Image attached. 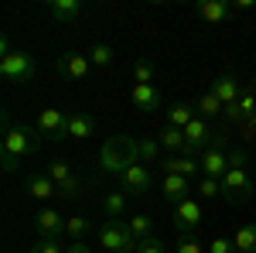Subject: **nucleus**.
Returning a JSON list of instances; mask_svg holds the SVG:
<instances>
[{
  "label": "nucleus",
  "instance_id": "f257e3e1",
  "mask_svg": "<svg viewBox=\"0 0 256 253\" xmlns=\"http://www.w3.org/2000/svg\"><path fill=\"white\" fill-rule=\"evenodd\" d=\"M99 164L110 175H126L134 164H140V140L130 134H113L99 151Z\"/></svg>",
  "mask_w": 256,
  "mask_h": 253
},
{
  "label": "nucleus",
  "instance_id": "f03ea898",
  "mask_svg": "<svg viewBox=\"0 0 256 253\" xmlns=\"http://www.w3.org/2000/svg\"><path fill=\"white\" fill-rule=\"evenodd\" d=\"M41 140H44V137L38 134V127L18 123L10 134H4V147H0V154H10V157H18V161H24V157L38 154Z\"/></svg>",
  "mask_w": 256,
  "mask_h": 253
},
{
  "label": "nucleus",
  "instance_id": "7ed1b4c3",
  "mask_svg": "<svg viewBox=\"0 0 256 253\" xmlns=\"http://www.w3.org/2000/svg\"><path fill=\"white\" fill-rule=\"evenodd\" d=\"M253 192H256V185H253V178H250L246 168H229L222 175V198L229 205H246L253 198Z\"/></svg>",
  "mask_w": 256,
  "mask_h": 253
},
{
  "label": "nucleus",
  "instance_id": "20e7f679",
  "mask_svg": "<svg viewBox=\"0 0 256 253\" xmlns=\"http://www.w3.org/2000/svg\"><path fill=\"white\" fill-rule=\"evenodd\" d=\"M99 246L106 253H123V250H137V239L126 229V219H106L99 229Z\"/></svg>",
  "mask_w": 256,
  "mask_h": 253
},
{
  "label": "nucleus",
  "instance_id": "39448f33",
  "mask_svg": "<svg viewBox=\"0 0 256 253\" xmlns=\"http://www.w3.org/2000/svg\"><path fill=\"white\" fill-rule=\"evenodd\" d=\"M38 72V62L34 55H28V52H10V55H4L0 59V76L7 79V82H31Z\"/></svg>",
  "mask_w": 256,
  "mask_h": 253
},
{
  "label": "nucleus",
  "instance_id": "423d86ee",
  "mask_svg": "<svg viewBox=\"0 0 256 253\" xmlns=\"http://www.w3.org/2000/svg\"><path fill=\"white\" fill-rule=\"evenodd\" d=\"M184 144H188V151H208V147H222L226 137L216 134L208 120L198 117V120H192V123L184 127Z\"/></svg>",
  "mask_w": 256,
  "mask_h": 253
},
{
  "label": "nucleus",
  "instance_id": "0eeeda50",
  "mask_svg": "<svg viewBox=\"0 0 256 253\" xmlns=\"http://www.w3.org/2000/svg\"><path fill=\"white\" fill-rule=\"evenodd\" d=\"M38 134L44 140H65V130H68V113L65 110H55V106H48V110H41L38 113Z\"/></svg>",
  "mask_w": 256,
  "mask_h": 253
},
{
  "label": "nucleus",
  "instance_id": "6e6552de",
  "mask_svg": "<svg viewBox=\"0 0 256 253\" xmlns=\"http://www.w3.org/2000/svg\"><path fill=\"white\" fill-rule=\"evenodd\" d=\"M89 72H92V62L82 52H65L58 59V76L65 82H82V79H89Z\"/></svg>",
  "mask_w": 256,
  "mask_h": 253
},
{
  "label": "nucleus",
  "instance_id": "1a4fd4ad",
  "mask_svg": "<svg viewBox=\"0 0 256 253\" xmlns=\"http://www.w3.org/2000/svg\"><path fill=\"white\" fill-rule=\"evenodd\" d=\"M120 192H126V195H147L150 188H154V171L147 168V164H134L126 175H120Z\"/></svg>",
  "mask_w": 256,
  "mask_h": 253
},
{
  "label": "nucleus",
  "instance_id": "9d476101",
  "mask_svg": "<svg viewBox=\"0 0 256 253\" xmlns=\"http://www.w3.org/2000/svg\"><path fill=\"white\" fill-rule=\"evenodd\" d=\"M202 219H205V212H202V205H198L195 198H188V202L174 205V229H178L181 236L195 233L198 226H202Z\"/></svg>",
  "mask_w": 256,
  "mask_h": 253
},
{
  "label": "nucleus",
  "instance_id": "9b49d317",
  "mask_svg": "<svg viewBox=\"0 0 256 253\" xmlns=\"http://www.w3.org/2000/svg\"><path fill=\"white\" fill-rule=\"evenodd\" d=\"M65 215L55 212V209H41L38 215H34V229H38L41 239H62L65 236Z\"/></svg>",
  "mask_w": 256,
  "mask_h": 253
},
{
  "label": "nucleus",
  "instance_id": "f8f14e48",
  "mask_svg": "<svg viewBox=\"0 0 256 253\" xmlns=\"http://www.w3.org/2000/svg\"><path fill=\"white\" fill-rule=\"evenodd\" d=\"M232 11H236L232 0H198V4H195V14L202 21H208V24H222V21H229V18H232Z\"/></svg>",
  "mask_w": 256,
  "mask_h": 253
},
{
  "label": "nucleus",
  "instance_id": "ddd939ff",
  "mask_svg": "<svg viewBox=\"0 0 256 253\" xmlns=\"http://www.w3.org/2000/svg\"><path fill=\"white\" fill-rule=\"evenodd\" d=\"M160 168H164V175H181V178H195L202 175V161L192 154H171L160 161Z\"/></svg>",
  "mask_w": 256,
  "mask_h": 253
},
{
  "label": "nucleus",
  "instance_id": "4468645a",
  "mask_svg": "<svg viewBox=\"0 0 256 253\" xmlns=\"http://www.w3.org/2000/svg\"><path fill=\"white\" fill-rule=\"evenodd\" d=\"M160 195L171 202V205H181L192 198V178H181V175H164L160 181Z\"/></svg>",
  "mask_w": 256,
  "mask_h": 253
},
{
  "label": "nucleus",
  "instance_id": "2eb2a0df",
  "mask_svg": "<svg viewBox=\"0 0 256 253\" xmlns=\"http://www.w3.org/2000/svg\"><path fill=\"white\" fill-rule=\"evenodd\" d=\"M65 137H72V140H89V137H96V117L86 113V110L68 113V130H65Z\"/></svg>",
  "mask_w": 256,
  "mask_h": 253
},
{
  "label": "nucleus",
  "instance_id": "dca6fc26",
  "mask_svg": "<svg viewBox=\"0 0 256 253\" xmlns=\"http://www.w3.org/2000/svg\"><path fill=\"white\" fill-rule=\"evenodd\" d=\"M226 171H229V154H226L222 147H208V151L202 154V175H205V178H218V181H222Z\"/></svg>",
  "mask_w": 256,
  "mask_h": 253
},
{
  "label": "nucleus",
  "instance_id": "f3484780",
  "mask_svg": "<svg viewBox=\"0 0 256 253\" xmlns=\"http://www.w3.org/2000/svg\"><path fill=\"white\" fill-rule=\"evenodd\" d=\"M212 93L222 99V106H232V103H239V96H242V89H239V79L232 76V72H222V76L212 82Z\"/></svg>",
  "mask_w": 256,
  "mask_h": 253
},
{
  "label": "nucleus",
  "instance_id": "a211bd4d",
  "mask_svg": "<svg viewBox=\"0 0 256 253\" xmlns=\"http://www.w3.org/2000/svg\"><path fill=\"white\" fill-rule=\"evenodd\" d=\"M130 99H134V106H137L140 113H158L160 110V93L154 86H134Z\"/></svg>",
  "mask_w": 256,
  "mask_h": 253
},
{
  "label": "nucleus",
  "instance_id": "6ab92c4d",
  "mask_svg": "<svg viewBox=\"0 0 256 253\" xmlns=\"http://www.w3.org/2000/svg\"><path fill=\"white\" fill-rule=\"evenodd\" d=\"M24 188H28L31 198H38V202H48L52 195H58V185H55L48 175H31L28 181H24Z\"/></svg>",
  "mask_w": 256,
  "mask_h": 253
},
{
  "label": "nucleus",
  "instance_id": "aec40b11",
  "mask_svg": "<svg viewBox=\"0 0 256 253\" xmlns=\"http://www.w3.org/2000/svg\"><path fill=\"white\" fill-rule=\"evenodd\" d=\"M48 14L58 21V24H72L82 14V4L79 0H48Z\"/></svg>",
  "mask_w": 256,
  "mask_h": 253
},
{
  "label": "nucleus",
  "instance_id": "412c9836",
  "mask_svg": "<svg viewBox=\"0 0 256 253\" xmlns=\"http://www.w3.org/2000/svg\"><path fill=\"white\" fill-rule=\"evenodd\" d=\"M195 113L202 120H208V117H218V113H226V106H222V99L208 89V93H202V96L195 99Z\"/></svg>",
  "mask_w": 256,
  "mask_h": 253
},
{
  "label": "nucleus",
  "instance_id": "4be33fe9",
  "mask_svg": "<svg viewBox=\"0 0 256 253\" xmlns=\"http://www.w3.org/2000/svg\"><path fill=\"white\" fill-rule=\"evenodd\" d=\"M102 212H106V219H126V192H110L106 198H102Z\"/></svg>",
  "mask_w": 256,
  "mask_h": 253
},
{
  "label": "nucleus",
  "instance_id": "5701e85b",
  "mask_svg": "<svg viewBox=\"0 0 256 253\" xmlns=\"http://www.w3.org/2000/svg\"><path fill=\"white\" fill-rule=\"evenodd\" d=\"M126 229H130V236H134L137 243H144V239L154 236V219H150V215H130V219H126Z\"/></svg>",
  "mask_w": 256,
  "mask_h": 253
},
{
  "label": "nucleus",
  "instance_id": "b1692460",
  "mask_svg": "<svg viewBox=\"0 0 256 253\" xmlns=\"http://www.w3.org/2000/svg\"><path fill=\"white\" fill-rule=\"evenodd\" d=\"M158 140H160V147H164V151H184V154H188L184 130H178V127H171V123H168V127H164V130L158 134Z\"/></svg>",
  "mask_w": 256,
  "mask_h": 253
},
{
  "label": "nucleus",
  "instance_id": "393cba45",
  "mask_svg": "<svg viewBox=\"0 0 256 253\" xmlns=\"http://www.w3.org/2000/svg\"><path fill=\"white\" fill-rule=\"evenodd\" d=\"M192 120H198V113H195V106H188V103H174V106L168 110V123L178 127V130H184Z\"/></svg>",
  "mask_w": 256,
  "mask_h": 253
},
{
  "label": "nucleus",
  "instance_id": "a878e982",
  "mask_svg": "<svg viewBox=\"0 0 256 253\" xmlns=\"http://www.w3.org/2000/svg\"><path fill=\"white\" fill-rule=\"evenodd\" d=\"M232 243H236L239 253H256V222H246V226H239L236 236H232Z\"/></svg>",
  "mask_w": 256,
  "mask_h": 253
},
{
  "label": "nucleus",
  "instance_id": "bb28decb",
  "mask_svg": "<svg viewBox=\"0 0 256 253\" xmlns=\"http://www.w3.org/2000/svg\"><path fill=\"white\" fill-rule=\"evenodd\" d=\"M86 55H89V62H92L96 69H110V65L116 62V55H113V48H110V45H102V41H96V45H92V48H89Z\"/></svg>",
  "mask_w": 256,
  "mask_h": 253
},
{
  "label": "nucleus",
  "instance_id": "cd10ccee",
  "mask_svg": "<svg viewBox=\"0 0 256 253\" xmlns=\"http://www.w3.org/2000/svg\"><path fill=\"white\" fill-rule=\"evenodd\" d=\"M154 79H158V65H154L150 59H137L134 62V82H137V86H150Z\"/></svg>",
  "mask_w": 256,
  "mask_h": 253
},
{
  "label": "nucleus",
  "instance_id": "c85d7f7f",
  "mask_svg": "<svg viewBox=\"0 0 256 253\" xmlns=\"http://www.w3.org/2000/svg\"><path fill=\"white\" fill-rule=\"evenodd\" d=\"M89 229H92V222L86 215H72L65 222V236H72V243H82V236H89Z\"/></svg>",
  "mask_w": 256,
  "mask_h": 253
},
{
  "label": "nucleus",
  "instance_id": "c756f323",
  "mask_svg": "<svg viewBox=\"0 0 256 253\" xmlns=\"http://www.w3.org/2000/svg\"><path fill=\"white\" fill-rule=\"evenodd\" d=\"M44 175L52 178L55 185H65L68 178H76V175H72V168H68V164H65L62 157H55V161H48V171H44Z\"/></svg>",
  "mask_w": 256,
  "mask_h": 253
},
{
  "label": "nucleus",
  "instance_id": "7c9ffc66",
  "mask_svg": "<svg viewBox=\"0 0 256 253\" xmlns=\"http://www.w3.org/2000/svg\"><path fill=\"white\" fill-rule=\"evenodd\" d=\"M195 192L202 195V198H218V195H222V181H218V178H202L195 185Z\"/></svg>",
  "mask_w": 256,
  "mask_h": 253
},
{
  "label": "nucleus",
  "instance_id": "2f4dec72",
  "mask_svg": "<svg viewBox=\"0 0 256 253\" xmlns=\"http://www.w3.org/2000/svg\"><path fill=\"white\" fill-rule=\"evenodd\" d=\"M58 195L65 198V202H76V198L82 195V181L79 178H68L65 185H58Z\"/></svg>",
  "mask_w": 256,
  "mask_h": 253
},
{
  "label": "nucleus",
  "instance_id": "473e14b6",
  "mask_svg": "<svg viewBox=\"0 0 256 253\" xmlns=\"http://www.w3.org/2000/svg\"><path fill=\"white\" fill-rule=\"evenodd\" d=\"M31 253H65V246H62V239H38Z\"/></svg>",
  "mask_w": 256,
  "mask_h": 253
},
{
  "label": "nucleus",
  "instance_id": "72a5a7b5",
  "mask_svg": "<svg viewBox=\"0 0 256 253\" xmlns=\"http://www.w3.org/2000/svg\"><path fill=\"white\" fill-rule=\"evenodd\" d=\"M202 250H205V246H202L192 233H188V236H178V253H202Z\"/></svg>",
  "mask_w": 256,
  "mask_h": 253
},
{
  "label": "nucleus",
  "instance_id": "f704fd0d",
  "mask_svg": "<svg viewBox=\"0 0 256 253\" xmlns=\"http://www.w3.org/2000/svg\"><path fill=\"white\" fill-rule=\"evenodd\" d=\"M208 253H239L236 243L232 239H226V236H216L212 243H208Z\"/></svg>",
  "mask_w": 256,
  "mask_h": 253
},
{
  "label": "nucleus",
  "instance_id": "c9c22d12",
  "mask_svg": "<svg viewBox=\"0 0 256 253\" xmlns=\"http://www.w3.org/2000/svg\"><path fill=\"white\" fill-rule=\"evenodd\" d=\"M160 151V140H140V164L144 161H154Z\"/></svg>",
  "mask_w": 256,
  "mask_h": 253
},
{
  "label": "nucleus",
  "instance_id": "e433bc0d",
  "mask_svg": "<svg viewBox=\"0 0 256 253\" xmlns=\"http://www.w3.org/2000/svg\"><path fill=\"white\" fill-rule=\"evenodd\" d=\"M137 253H164V243H160L158 236H150V239L137 243Z\"/></svg>",
  "mask_w": 256,
  "mask_h": 253
},
{
  "label": "nucleus",
  "instance_id": "4c0bfd02",
  "mask_svg": "<svg viewBox=\"0 0 256 253\" xmlns=\"http://www.w3.org/2000/svg\"><path fill=\"white\" fill-rule=\"evenodd\" d=\"M246 161H250V154L242 147H232L229 151V168H246Z\"/></svg>",
  "mask_w": 256,
  "mask_h": 253
},
{
  "label": "nucleus",
  "instance_id": "58836bf2",
  "mask_svg": "<svg viewBox=\"0 0 256 253\" xmlns=\"http://www.w3.org/2000/svg\"><path fill=\"white\" fill-rule=\"evenodd\" d=\"M65 253H92V246H86V243H72V246H65Z\"/></svg>",
  "mask_w": 256,
  "mask_h": 253
},
{
  "label": "nucleus",
  "instance_id": "ea45409f",
  "mask_svg": "<svg viewBox=\"0 0 256 253\" xmlns=\"http://www.w3.org/2000/svg\"><path fill=\"white\" fill-rule=\"evenodd\" d=\"M4 55H10V38H7V35L0 38V59H4Z\"/></svg>",
  "mask_w": 256,
  "mask_h": 253
},
{
  "label": "nucleus",
  "instance_id": "a19ab883",
  "mask_svg": "<svg viewBox=\"0 0 256 253\" xmlns=\"http://www.w3.org/2000/svg\"><path fill=\"white\" fill-rule=\"evenodd\" d=\"M236 11H253V0H236Z\"/></svg>",
  "mask_w": 256,
  "mask_h": 253
},
{
  "label": "nucleus",
  "instance_id": "79ce46f5",
  "mask_svg": "<svg viewBox=\"0 0 256 253\" xmlns=\"http://www.w3.org/2000/svg\"><path fill=\"white\" fill-rule=\"evenodd\" d=\"M123 253H137V250H123Z\"/></svg>",
  "mask_w": 256,
  "mask_h": 253
}]
</instances>
